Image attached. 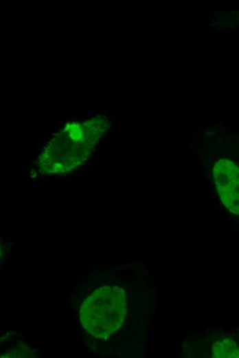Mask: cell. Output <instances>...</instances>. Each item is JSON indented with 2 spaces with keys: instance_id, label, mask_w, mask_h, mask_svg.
Wrapping results in <instances>:
<instances>
[{
  "instance_id": "obj_1",
  "label": "cell",
  "mask_w": 239,
  "mask_h": 358,
  "mask_svg": "<svg viewBox=\"0 0 239 358\" xmlns=\"http://www.w3.org/2000/svg\"><path fill=\"white\" fill-rule=\"evenodd\" d=\"M119 289L101 288L87 299L81 308V322L92 335L103 337L119 328L124 311Z\"/></svg>"
}]
</instances>
